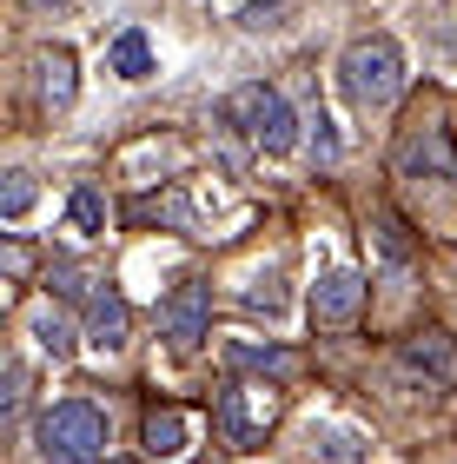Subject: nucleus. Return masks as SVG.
<instances>
[{"mask_svg":"<svg viewBox=\"0 0 457 464\" xmlns=\"http://www.w3.org/2000/svg\"><path fill=\"white\" fill-rule=\"evenodd\" d=\"M147 451L153 458H179L186 451V418L166 405V411H147Z\"/></svg>","mask_w":457,"mask_h":464,"instance_id":"nucleus-13","label":"nucleus"},{"mask_svg":"<svg viewBox=\"0 0 457 464\" xmlns=\"http://www.w3.org/2000/svg\"><path fill=\"white\" fill-rule=\"evenodd\" d=\"M405 365H418L424 378L457 385V345H451V332H424V339H411L405 345Z\"/></svg>","mask_w":457,"mask_h":464,"instance_id":"nucleus-8","label":"nucleus"},{"mask_svg":"<svg viewBox=\"0 0 457 464\" xmlns=\"http://www.w3.org/2000/svg\"><path fill=\"white\" fill-rule=\"evenodd\" d=\"M20 405H27V365L14 358L7 365V411H20Z\"/></svg>","mask_w":457,"mask_h":464,"instance_id":"nucleus-22","label":"nucleus"},{"mask_svg":"<svg viewBox=\"0 0 457 464\" xmlns=\"http://www.w3.org/2000/svg\"><path fill=\"white\" fill-rule=\"evenodd\" d=\"M272 418H279V392L272 385H225L219 392V431H225V445L233 451H259L265 445V431H272Z\"/></svg>","mask_w":457,"mask_h":464,"instance_id":"nucleus-4","label":"nucleus"},{"mask_svg":"<svg viewBox=\"0 0 457 464\" xmlns=\"http://www.w3.org/2000/svg\"><path fill=\"white\" fill-rule=\"evenodd\" d=\"M305 445L319 451L325 464H365V438H358V431H345V425H311V431H305Z\"/></svg>","mask_w":457,"mask_h":464,"instance_id":"nucleus-11","label":"nucleus"},{"mask_svg":"<svg viewBox=\"0 0 457 464\" xmlns=\"http://www.w3.org/2000/svg\"><path fill=\"white\" fill-rule=\"evenodd\" d=\"M40 458L47 464H100L107 458V418H100L87 398H67L40 418Z\"/></svg>","mask_w":457,"mask_h":464,"instance_id":"nucleus-3","label":"nucleus"},{"mask_svg":"<svg viewBox=\"0 0 457 464\" xmlns=\"http://www.w3.org/2000/svg\"><path fill=\"white\" fill-rule=\"evenodd\" d=\"M225 126H239L245 140L259 146V153H292L299 146V113H292V100H285L279 87H265V80H252V87H233L225 93Z\"/></svg>","mask_w":457,"mask_h":464,"instance_id":"nucleus-2","label":"nucleus"},{"mask_svg":"<svg viewBox=\"0 0 457 464\" xmlns=\"http://www.w3.org/2000/svg\"><path fill=\"white\" fill-rule=\"evenodd\" d=\"M378 246H385V259L398 266V272L411 266V239H405V219H398V213H385V219H378Z\"/></svg>","mask_w":457,"mask_h":464,"instance_id":"nucleus-19","label":"nucleus"},{"mask_svg":"<svg viewBox=\"0 0 457 464\" xmlns=\"http://www.w3.org/2000/svg\"><path fill=\"white\" fill-rule=\"evenodd\" d=\"M285 14H292V0H245V7H239V27H245V34H265V27H279Z\"/></svg>","mask_w":457,"mask_h":464,"instance_id":"nucleus-18","label":"nucleus"},{"mask_svg":"<svg viewBox=\"0 0 457 464\" xmlns=\"http://www.w3.org/2000/svg\"><path fill=\"white\" fill-rule=\"evenodd\" d=\"M358 305H365V279L351 266L319 272V285H311V319H319L325 332H345L351 319H358Z\"/></svg>","mask_w":457,"mask_h":464,"instance_id":"nucleus-6","label":"nucleus"},{"mask_svg":"<svg viewBox=\"0 0 457 464\" xmlns=\"http://www.w3.org/2000/svg\"><path fill=\"white\" fill-rule=\"evenodd\" d=\"M245 305L265 312V319H279V312H285V279H279V272H259V279L245 285Z\"/></svg>","mask_w":457,"mask_h":464,"instance_id":"nucleus-17","label":"nucleus"},{"mask_svg":"<svg viewBox=\"0 0 457 464\" xmlns=\"http://www.w3.org/2000/svg\"><path fill=\"white\" fill-rule=\"evenodd\" d=\"M100 464H133V458H100Z\"/></svg>","mask_w":457,"mask_h":464,"instance_id":"nucleus-24","label":"nucleus"},{"mask_svg":"<svg viewBox=\"0 0 457 464\" xmlns=\"http://www.w3.org/2000/svg\"><path fill=\"white\" fill-rule=\"evenodd\" d=\"M33 7H67V0H33Z\"/></svg>","mask_w":457,"mask_h":464,"instance_id":"nucleus-23","label":"nucleus"},{"mask_svg":"<svg viewBox=\"0 0 457 464\" xmlns=\"http://www.w3.org/2000/svg\"><path fill=\"white\" fill-rule=\"evenodd\" d=\"M27 206H33V179H27V173H7V186H0V213H7V219H27Z\"/></svg>","mask_w":457,"mask_h":464,"instance_id":"nucleus-20","label":"nucleus"},{"mask_svg":"<svg viewBox=\"0 0 457 464\" xmlns=\"http://www.w3.org/2000/svg\"><path fill=\"white\" fill-rule=\"evenodd\" d=\"M33 339H40V352H53V358H73V325L60 319L53 305H40V312H33Z\"/></svg>","mask_w":457,"mask_h":464,"instance_id":"nucleus-14","label":"nucleus"},{"mask_svg":"<svg viewBox=\"0 0 457 464\" xmlns=\"http://www.w3.org/2000/svg\"><path fill=\"white\" fill-rule=\"evenodd\" d=\"M127 325H133L127 299L107 292V285H93V292H87V339H93L100 352H119V345H127Z\"/></svg>","mask_w":457,"mask_h":464,"instance_id":"nucleus-7","label":"nucleus"},{"mask_svg":"<svg viewBox=\"0 0 457 464\" xmlns=\"http://www.w3.org/2000/svg\"><path fill=\"white\" fill-rule=\"evenodd\" d=\"M100 219H107L100 193H93V186H80V193H73V226H80V232H100Z\"/></svg>","mask_w":457,"mask_h":464,"instance_id":"nucleus-21","label":"nucleus"},{"mask_svg":"<svg viewBox=\"0 0 457 464\" xmlns=\"http://www.w3.org/2000/svg\"><path fill=\"white\" fill-rule=\"evenodd\" d=\"M205 325H213V299H205L199 279H186L173 299L159 305V332H166V345H173V352H193L205 339Z\"/></svg>","mask_w":457,"mask_h":464,"instance_id":"nucleus-5","label":"nucleus"},{"mask_svg":"<svg viewBox=\"0 0 457 464\" xmlns=\"http://www.w3.org/2000/svg\"><path fill=\"white\" fill-rule=\"evenodd\" d=\"M40 100L60 113V107H73V53L67 47H47L40 53Z\"/></svg>","mask_w":457,"mask_h":464,"instance_id":"nucleus-10","label":"nucleus"},{"mask_svg":"<svg viewBox=\"0 0 457 464\" xmlns=\"http://www.w3.org/2000/svg\"><path fill=\"white\" fill-rule=\"evenodd\" d=\"M305 140H311V153H319V166L338 160V133H331V120H325V107H319V93L305 100Z\"/></svg>","mask_w":457,"mask_h":464,"instance_id":"nucleus-16","label":"nucleus"},{"mask_svg":"<svg viewBox=\"0 0 457 464\" xmlns=\"http://www.w3.org/2000/svg\"><path fill=\"white\" fill-rule=\"evenodd\" d=\"M107 67H113L119 80H147V73H153V47H147V34L127 27V34H119L113 47H107Z\"/></svg>","mask_w":457,"mask_h":464,"instance_id":"nucleus-12","label":"nucleus"},{"mask_svg":"<svg viewBox=\"0 0 457 464\" xmlns=\"http://www.w3.org/2000/svg\"><path fill=\"white\" fill-rule=\"evenodd\" d=\"M338 80H345V93H351V107H358V113H385L391 100L405 93V53H398V40H391V34L351 40L345 60H338Z\"/></svg>","mask_w":457,"mask_h":464,"instance_id":"nucleus-1","label":"nucleus"},{"mask_svg":"<svg viewBox=\"0 0 457 464\" xmlns=\"http://www.w3.org/2000/svg\"><path fill=\"white\" fill-rule=\"evenodd\" d=\"M233 365H252V372L285 378V372H292V352H285V345H252V339H239V345H233Z\"/></svg>","mask_w":457,"mask_h":464,"instance_id":"nucleus-15","label":"nucleus"},{"mask_svg":"<svg viewBox=\"0 0 457 464\" xmlns=\"http://www.w3.org/2000/svg\"><path fill=\"white\" fill-rule=\"evenodd\" d=\"M418 166H431L438 179H457V160H451V133H444V126H424V140L405 146V173H418Z\"/></svg>","mask_w":457,"mask_h":464,"instance_id":"nucleus-9","label":"nucleus"}]
</instances>
